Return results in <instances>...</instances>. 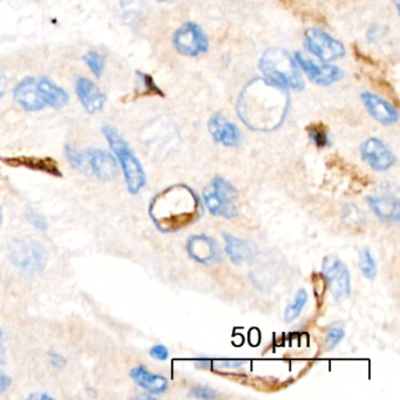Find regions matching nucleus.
I'll list each match as a JSON object with an SVG mask.
<instances>
[{
	"label": "nucleus",
	"instance_id": "20e7f679",
	"mask_svg": "<svg viewBox=\"0 0 400 400\" xmlns=\"http://www.w3.org/2000/svg\"><path fill=\"white\" fill-rule=\"evenodd\" d=\"M102 133L121 166L127 189L132 195L139 194L147 185V175L141 162L130 148V143L122 138L114 127L105 126L102 128Z\"/></svg>",
	"mask_w": 400,
	"mask_h": 400
},
{
	"label": "nucleus",
	"instance_id": "b1692460",
	"mask_svg": "<svg viewBox=\"0 0 400 400\" xmlns=\"http://www.w3.org/2000/svg\"><path fill=\"white\" fill-rule=\"evenodd\" d=\"M360 272L363 274L365 279L368 281H373L376 279L377 274H378V269H377L376 259L371 254V251L368 248H364L360 252Z\"/></svg>",
	"mask_w": 400,
	"mask_h": 400
},
{
	"label": "nucleus",
	"instance_id": "c756f323",
	"mask_svg": "<svg viewBox=\"0 0 400 400\" xmlns=\"http://www.w3.org/2000/svg\"><path fill=\"white\" fill-rule=\"evenodd\" d=\"M344 220H345V223H348V224L362 223L363 214L356 206H348L345 209V213H344Z\"/></svg>",
	"mask_w": 400,
	"mask_h": 400
},
{
	"label": "nucleus",
	"instance_id": "9d476101",
	"mask_svg": "<svg viewBox=\"0 0 400 400\" xmlns=\"http://www.w3.org/2000/svg\"><path fill=\"white\" fill-rule=\"evenodd\" d=\"M81 153L82 158L79 172L93 175L104 181H112L117 178V163L112 154L100 148H89Z\"/></svg>",
	"mask_w": 400,
	"mask_h": 400
},
{
	"label": "nucleus",
	"instance_id": "f3484780",
	"mask_svg": "<svg viewBox=\"0 0 400 400\" xmlns=\"http://www.w3.org/2000/svg\"><path fill=\"white\" fill-rule=\"evenodd\" d=\"M360 97L370 115L381 125L392 126L399 120L398 110L379 95L364 92Z\"/></svg>",
	"mask_w": 400,
	"mask_h": 400
},
{
	"label": "nucleus",
	"instance_id": "6ab92c4d",
	"mask_svg": "<svg viewBox=\"0 0 400 400\" xmlns=\"http://www.w3.org/2000/svg\"><path fill=\"white\" fill-rule=\"evenodd\" d=\"M38 89L41 100L46 107L61 109L69 102V93L49 77H41L38 79Z\"/></svg>",
	"mask_w": 400,
	"mask_h": 400
},
{
	"label": "nucleus",
	"instance_id": "4468645a",
	"mask_svg": "<svg viewBox=\"0 0 400 400\" xmlns=\"http://www.w3.org/2000/svg\"><path fill=\"white\" fill-rule=\"evenodd\" d=\"M74 89L79 102L87 113L97 114L105 108L107 97L89 78H78Z\"/></svg>",
	"mask_w": 400,
	"mask_h": 400
},
{
	"label": "nucleus",
	"instance_id": "39448f33",
	"mask_svg": "<svg viewBox=\"0 0 400 400\" xmlns=\"http://www.w3.org/2000/svg\"><path fill=\"white\" fill-rule=\"evenodd\" d=\"M239 191L231 182L216 176L203 190V204L214 216L234 218L239 214L237 209Z\"/></svg>",
	"mask_w": 400,
	"mask_h": 400
},
{
	"label": "nucleus",
	"instance_id": "c85d7f7f",
	"mask_svg": "<svg viewBox=\"0 0 400 400\" xmlns=\"http://www.w3.org/2000/svg\"><path fill=\"white\" fill-rule=\"evenodd\" d=\"M189 397L190 398H195V399L213 400L216 399L218 395L213 388L203 386V385H198V386L191 388Z\"/></svg>",
	"mask_w": 400,
	"mask_h": 400
},
{
	"label": "nucleus",
	"instance_id": "aec40b11",
	"mask_svg": "<svg viewBox=\"0 0 400 400\" xmlns=\"http://www.w3.org/2000/svg\"><path fill=\"white\" fill-rule=\"evenodd\" d=\"M130 378L150 395H162L169 388V381L166 377L154 375L148 371L143 365H139L130 371Z\"/></svg>",
	"mask_w": 400,
	"mask_h": 400
},
{
	"label": "nucleus",
	"instance_id": "a878e982",
	"mask_svg": "<svg viewBox=\"0 0 400 400\" xmlns=\"http://www.w3.org/2000/svg\"><path fill=\"white\" fill-rule=\"evenodd\" d=\"M307 133H309V138L311 140L312 143L316 147H318V148H325V147H329V145H331L329 134H327V130L324 128L323 126L309 127Z\"/></svg>",
	"mask_w": 400,
	"mask_h": 400
},
{
	"label": "nucleus",
	"instance_id": "ddd939ff",
	"mask_svg": "<svg viewBox=\"0 0 400 400\" xmlns=\"http://www.w3.org/2000/svg\"><path fill=\"white\" fill-rule=\"evenodd\" d=\"M187 252L195 262L214 266L221 261V250L217 242L203 234L191 235L187 239Z\"/></svg>",
	"mask_w": 400,
	"mask_h": 400
},
{
	"label": "nucleus",
	"instance_id": "7ed1b4c3",
	"mask_svg": "<svg viewBox=\"0 0 400 400\" xmlns=\"http://www.w3.org/2000/svg\"><path fill=\"white\" fill-rule=\"evenodd\" d=\"M259 67L266 79L287 91H303L305 87L295 58L291 57L285 49H267L259 58Z\"/></svg>",
	"mask_w": 400,
	"mask_h": 400
},
{
	"label": "nucleus",
	"instance_id": "423d86ee",
	"mask_svg": "<svg viewBox=\"0 0 400 400\" xmlns=\"http://www.w3.org/2000/svg\"><path fill=\"white\" fill-rule=\"evenodd\" d=\"M8 256L14 267L27 274H38L44 270L47 263L45 248L36 239H14L8 246Z\"/></svg>",
	"mask_w": 400,
	"mask_h": 400
},
{
	"label": "nucleus",
	"instance_id": "f257e3e1",
	"mask_svg": "<svg viewBox=\"0 0 400 400\" xmlns=\"http://www.w3.org/2000/svg\"><path fill=\"white\" fill-rule=\"evenodd\" d=\"M289 94L287 89L257 78L251 80L239 94L237 114L243 123L254 132H272L287 117Z\"/></svg>",
	"mask_w": 400,
	"mask_h": 400
},
{
	"label": "nucleus",
	"instance_id": "473e14b6",
	"mask_svg": "<svg viewBox=\"0 0 400 400\" xmlns=\"http://www.w3.org/2000/svg\"><path fill=\"white\" fill-rule=\"evenodd\" d=\"M49 356L53 368H57V370H64L65 368L66 365H67V360H65V357L61 356L60 353H58L56 351H49Z\"/></svg>",
	"mask_w": 400,
	"mask_h": 400
},
{
	"label": "nucleus",
	"instance_id": "f03ea898",
	"mask_svg": "<svg viewBox=\"0 0 400 400\" xmlns=\"http://www.w3.org/2000/svg\"><path fill=\"white\" fill-rule=\"evenodd\" d=\"M148 213L158 231L178 233L198 221L204 213V207L191 187L178 183L155 195Z\"/></svg>",
	"mask_w": 400,
	"mask_h": 400
},
{
	"label": "nucleus",
	"instance_id": "6e6552de",
	"mask_svg": "<svg viewBox=\"0 0 400 400\" xmlns=\"http://www.w3.org/2000/svg\"><path fill=\"white\" fill-rule=\"evenodd\" d=\"M305 36V46L307 51L312 56L318 58L322 62H331V61L340 59L345 56V46L343 43L335 39L324 30L307 29L304 33Z\"/></svg>",
	"mask_w": 400,
	"mask_h": 400
},
{
	"label": "nucleus",
	"instance_id": "0eeeda50",
	"mask_svg": "<svg viewBox=\"0 0 400 400\" xmlns=\"http://www.w3.org/2000/svg\"><path fill=\"white\" fill-rule=\"evenodd\" d=\"M322 275L337 303L351 296V276L348 267L336 256H327L322 262Z\"/></svg>",
	"mask_w": 400,
	"mask_h": 400
},
{
	"label": "nucleus",
	"instance_id": "5701e85b",
	"mask_svg": "<svg viewBox=\"0 0 400 400\" xmlns=\"http://www.w3.org/2000/svg\"><path fill=\"white\" fill-rule=\"evenodd\" d=\"M307 303V292L304 289H301L296 294L295 298L287 305L285 311H284V320L287 323H291L301 315V312L303 311L305 304Z\"/></svg>",
	"mask_w": 400,
	"mask_h": 400
},
{
	"label": "nucleus",
	"instance_id": "72a5a7b5",
	"mask_svg": "<svg viewBox=\"0 0 400 400\" xmlns=\"http://www.w3.org/2000/svg\"><path fill=\"white\" fill-rule=\"evenodd\" d=\"M11 384H12V379L8 375H5V373L0 371V395L4 393L5 391H8Z\"/></svg>",
	"mask_w": 400,
	"mask_h": 400
},
{
	"label": "nucleus",
	"instance_id": "cd10ccee",
	"mask_svg": "<svg viewBox=\"0 0 400 400\" xmlns=\"http://www.w3.org/2000/svg\"><path fill=\"white\" fill-rule=\"evenodd\" d=\"M25 217L27 220V222L31 223L36 229L40 231H46L49 229V222L47 220L39 214L38 211H34L32 208H27L25 211Z\"/></svg>",
	"mask_w": 400,
	"mask_h": 400
},
{
	"label": "nucleus",
	"instance_id": "bb28decb",
	"mask_svg": "<svg viewBox=\"0 0 400 400\" xmlns=\"http://www.w3.org/2000/svg\"><path fill=\"white\" fill-rule=\"evenodd\" d=\"M345 337V330L343 325L340 324H332L331 327L327 329V342L329 350L335 349L338 344L343 340Z\"/></svg>",
	"mask_w": 400,
	"mask_h": 400
},
{
	"label": "nucleus",
	"instance_id": "a211bd4d",
	"mask_svg": "<svg viewBox=\"0 0 400 400\" xmlns=\"http://www.w3.org/2000/svg\"><path fill=\"white\" fill-rule=\"evenodd\" d=\"M370 209L376 216L386 223L399 224L400 204L399 200L392 195H370L366 198Z\"/></svg>",
	"mask_w": 400,
	"mask_h": 400
},
{
	"label": "nucleus",
	"instance_id": "4c0bfd02",
	"mask_svg": "<svg viewBox=\"0 0 400 400\" xmlns=\"http://www.w3.org/2000/svg\"><path fill=\"white\" fill-rule=\"evenodd\" d=\"M1 223H3V208L0 206V226H1Z\"/></svg>",
	"mask_w": 400,
	"mask_h": 400
},
{
	"label": "nucleus",
	"instance_id": "dca6fc26",
	"mask_svg": "<svg viewBox=\"0 0 400 400\" xmlns=\"http://www.w3.org/2000/svg\"><path fill=\"white\" fill-rule=\"evenodd\" d=\"M13 99L26 112H39L46 108L38 89V79L34 77L24 78L16 84L13 89Z\"/></svg>",
	"mask_w": 400,
	"mask_h": 400
},
{
	"label": "nucleus",
	"instance_id": "7c9ffc66",
	"mask_svg": "<svg viewBox=\"0 0 400 400\" xmlns=\"http://www.w3.org/2000/svg\"><path fill=\"white\" fill-rule=\"evenodd\" d=\"M139 79L141 80L142 85L145 86V89L150 93L161 94V89H158V85L154 82L153 78L145 74V73L138 72Z\"/></svg>",
	"mask_w": 400,
	"mask_h": 400
},
{
	"label": "nucleus",
	"instance_id": "58836bf2",
	"mask_svg": "<svg viewBox=\"0 0 400 400\" xmlns=\"http://www.w3.org/2000/svg\"><path fill=\"white\" fill-rule=\"evenodd\" d=\"M160 3H172V1H176V0H158Z\"/></svg>",
	"mask_w": 400,
	"mask_h": 400
},
{
	"label": "nucleus",
	"instance_id": "ea45409f",
	"mask_svg": "<svg viewBox=\"0 0 400 400\" xmlns=\"http://www.w3.org/2000/svg\"><path fill=\"white\" fill-rule=\"evenodd\" d=\"M1 337H3V331H1V329H0V340H1Z\"/></svg>",
	"mask_w": 400,
	"mask_h": 400
},
{
	"label": "nucleus",
	"instance_id": "4be33fe9",
	"mask_svg": "<svg viewBox=\"0 0 400 400\" xmlns=\"http://www.w3.org/2000/svg\"><path fill=\"white\" fill-rule=\"evenodd\" d=\"M3 161L12 167H25L30 169L44 172L53 176H61V172L57 162L52 158H29V156H18V158H4Z\"/></svg>",
	"mask_w": 400,
	"mask_h": 400
},
{
	"label": "nucleus",
	"instance_id": "f8f14e48",
	"mask_svg": "<svg viewBox=\"0 0 400 400\" xmlns=\"http://www.w3.org/2000/svg\"><path fill=\"white\" fill-rule=\"evenodd\" d=\"M360 156L370 168L376 172H386L396 163V155L378 138H370L360 145Z\"/></svg>",
	"mask_w": 400,
	"mask_h": 400
},
{
	"label": "nucleus",
	"instance_id": "393cba45",
	"mask_svg": "<svg viewBox=\"0 0 400 400\" xmlns=\"http://www.w3.org/2000/svg\"><path fill=\"white\" fill-rule=\"evenodd\" d=\"M86 65L89 66V71L93 73L97 78H100L105 71L106 59L102 53L97 51H89L82 57Z\"/></svg>",
	"mask_w": 400,
	"mask_h": 400
},
{
	"label": "nucleus",
	"instance_id": "2f4dec72",
	"mask_svg": "<svg viewBox=\"0 0 400 400\" xmlns=\"http://www.w3.org/2000/svg\"><path fill=\"white\" fill-rule=\"evenodd\" d=\"M150 357H153L154 360H166L169 356V351L168 349L162 345V344H156L154 345L153 348L150 349Z\"/></svg>",
	"mask_w": 400,
	"mask_h": 400
},
{
	"label": "nucleus",
	"instance_id": "e433bc0d",
	"mask_svg": "<svg viewBox=\"0 0 400 400\" xmlns=\"http://www.w3.org/2000/svg\"><path fill=\"white\" fill-rule=\"evenodd\" d=\"M0 364H4V351L0 348Z\"/></svg>",
	"mask_w": 400,
	"mask_h": 400
},
{
	"label": "nucleus",
	"instance_id": "1a4fd4ad",
	"mask_svg": "<svg viewBox=\"0 0 400 400\" xmlns=\"http://www.w3.org/2000/svg\"><path fill=\"white\" fill-rule=\"evenodd\" d=\"M173 45L182 56L196 58L209 49V39L198 24L188 21L175 31Z\"/></svg>",
	"mask_w": 400,
	"mask_h": 400
},
{
	"label": "nucleus",
	"instance_id": "f704fd0d",
	"mask_svg": "<svg viewBox=\"0 0 400 400\" xmlns=\"http://www.w3.org/2000/svg\"><path fill=\"white\" fill-rule=\"evenodd\" d=\"M6 89H8V78L0 72V99L4 97Z\"/></svg>",
	"mask_w": 400,
	"mask_h": 400
},
{
	"label": "nucleus",
	"instance_id": "412c9836",
	"mask_svg": "<svg viewBox=\"0 0 400 400\" xmlns=\"http://www.w3.org/2000/svg\"><path fill=\"white\" fill-rule=\"evenodd\" d=\"M222 236L224 239V251L234 264L241 266L254 257L256 249L250 242L229 233H223Z\"/></svg>",
	"mask_w": 400,
	"mask_h": 400
},
{
	"label": "nucleus",
	"instance_id": "9b49d317",
	"mask_svg": "<svg viewBox=\"0 0 400 400\" xmlns=\"http://www.w3.org/2000/svg\"><path fill=\"white\" fill-rule=\"evenodd\" d=\"M295 60L299 69L316 85L330 86L343 78V72L340 67L327 62H316L302 53H296Z\"/></svg>",
	"mask_w": 400,
	"mask_h": 400
},
{
	"label": "nucleus",
	"instance_id": "c9c22d12",
	"mask_svg": "<svg viewBox=\"0 0 400 400\" xmlns=\"http://www.w3.org/2000/svg\"><path fill=\"white\" fill-rule=\"evenodd\" d=\"M29 399L32 400H53V397L49 396L47 393H32L29 396Z\"/></svg>",
	"mask_w": 400,
	"mask_h": 400
},
{
	"label": "nucleus",
	"instance_id": "2eb2a0df",
	"mask_svg": "<svg viewBox=\"0 0 400 400\" xmlns=\"http://www.w3.org/2000/svg\"><path fill=\"white\" fill-rule=\"evenodd\" d=\"M208 130L215 142L229 148L239 147L242 140L239 127L223 117L222 114H213L208 122Z\"/></svg>",
	"mask_w": 400,
	"mask_h": 400
}]
</instances>
